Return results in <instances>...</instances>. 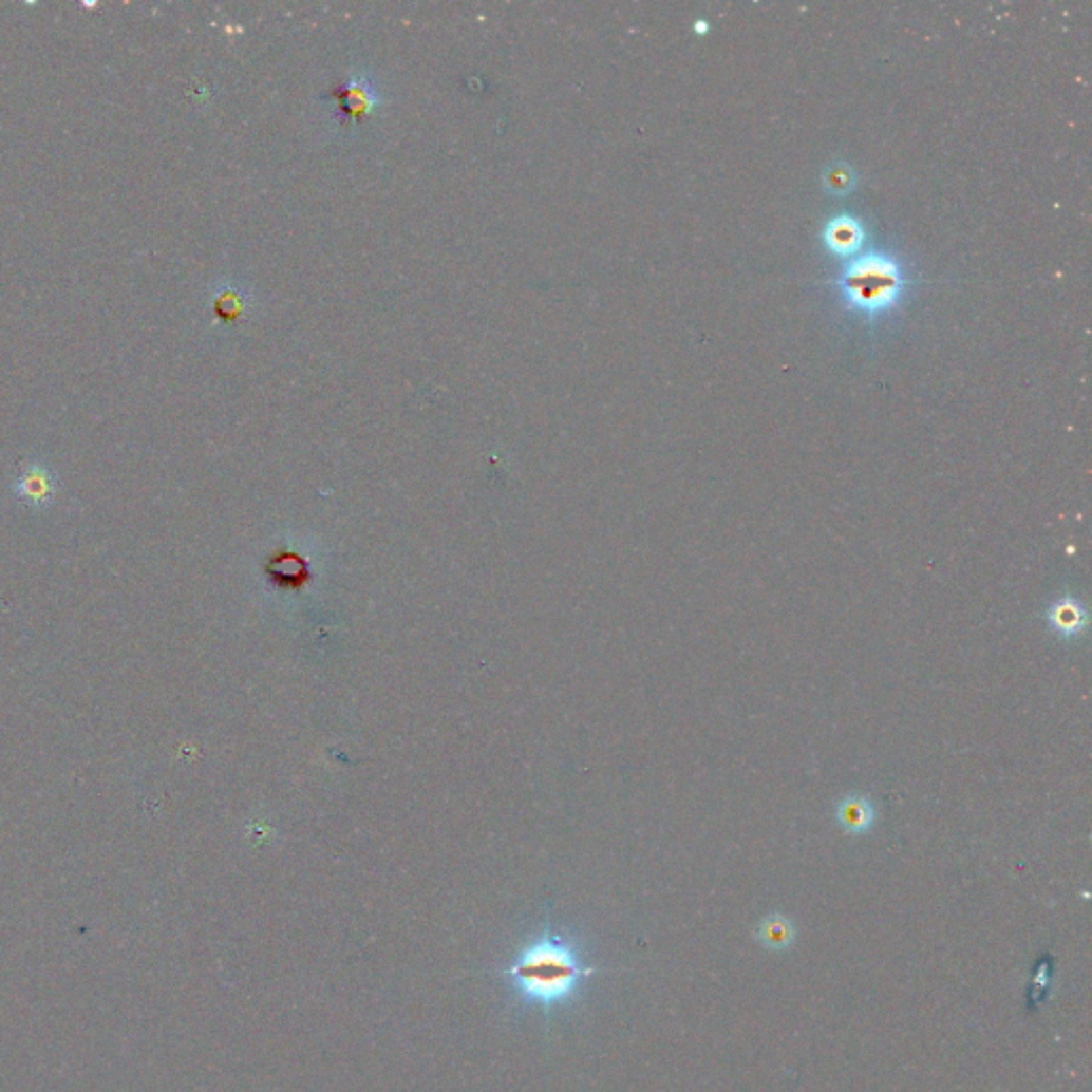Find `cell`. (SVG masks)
<instances>
[{"mask_svg":"<svg viewBox=\"0 0 1092 1092\" xmlns=\"http://www.w3.org/2000/svg\"><path fill=\"white\" fill-rule=\"evenodd\" d=\"M794 937H796L794 924L786 916H779V914H773L769 918H764L759 922V926H757L759 943L764 947L775 949V952L788 949L794 943Z\"/></svg>","mask_w":1092,"mask_h":1092,"instance_id":"obj_5","label":"cell"},{"mask_svg":"<svg viewBox=\"0 0 1092 1092\" xmlns=\"http://www.w3.org/2000/svg\"><path fill=\"white\" fill-rule=\"evenodd\" d=\"M1048 623L1062 638H1073L1086 629L1088 615L1079 600H1075L1073 596H1062L1050 606Z\"/></svg>","mask_w":1092,"mask_h":1092,"instance_id":"obj_4","label":"cell"},{"mask_svg":"<svg viewBox=\"0 0 1092 1092\" xmlns=\"http://www.w3.org/2000/svg\"><path fill=\"white\" fill-rule=\"evenodd\" d=\"M851 180H853L851 171H849V169H841V167H839V169H834V171H830V173H828V188H830V190H834V192H845V190H849Z\"/></svg>","mask_w":1092,"mask_h":1092,"instance_id":"obj_8","label":"cell"},{"mask_svg":"<svg viewBox=\"0 0 1092 1092\" xmlns=\"http://www.w3.org/2000/svg\"><path fill=\"white\" fill-rule=\"evenodd\" d=\"M591 973L583 945L575 937L546 926L516 949L502 977L521 1008L553 1018L579 999Z\"/></svg>","mask_w":1092,"mask_h":1092,"instance_id":"obj_1","label":"cell"},{"mask_svg":"<svg viewBox=\"0 0 1092 1092\" xmlns=\"http://www.w3.org/2000/svg\"><path fill=\"white\" fill-rule=\"evenodd\" d=\"M826 244L839 255H849L862 244V229L849 218H841L826 229Z\"/></svg>","mask_w":1092,"mask_h":1092,"instance_id":"obj_6","label":"cell"},{"mask_svg":"<svg viewBox=\"0 0 1092 1092\" xmlns=\"http://www.w3.org/2000/svg\"><path fill=\"white\" fill-rule=\"evenodd\" d=\"M836 820L847 834L858 836V834H866L872 826H876L878 811H876V805H872L868 798H864L860 794H849L836 805Z\"/></svg>","mask_w":1092,"mask_h":1092,"instance_id":"obj_3","label":"cell"},{"mask_svg":"<svg viewBox=\"0 0 1092 1092\" xmlns=\"http://www.w3.org/2000/svg\"><path fill=\"white\" fill-rule=\"evenodd\" d=\"M18 491L22 497H26L31 502H39L52 493V474L48 472V468L33 464L20 476Z\"/></svg>","mask_w":1092,"mask_h":1092,"instance_id":"obj_7","label":"cell"},{"mask_svg":"<svg viewBox=\"0 0 1092 1092\" xmlns=\"http://www.w3.org/2000/svg\"><path fill=\"white\" fill-rule=\"evenodd\" d=\"M897 267L880 257L855 261L845 276V293L860 309H882L899 295Z\"/></svg>","mask_w":1092,"mask_h":1092,"instance_id":"obj_2","label":"cell"}]
</instances>
